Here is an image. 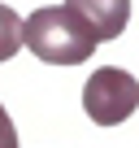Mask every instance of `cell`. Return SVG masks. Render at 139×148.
Masks as SVG:
<instances>
[{
  "instance_id": "6da1fadb",
  "label": "cell",
  "mask_w": 139,
  "mask_h": 148,
  "mask_svg": "<svg viewBox=\"0 0 139 148\" xmlns=\"http://www.w3.org/2000/svg\"><path fill=\"white\" fill-rule=\"evenodd\" d=\"M22 39L26 48L48 61V65H78L96 52V31L87 26L83 13H74L70 5H44L22 22Z\"/></svg>"
},
{
  "instance_id": "277c9868",
  "label": "cell",
  "mask_w": 139,
  "mask_h": 148,
  "mask_svg": "<svg viewBox=\"0 0 139 148\" xmlns=\"http://www.w3.org/2000/svg\"><path fill=\"white\" fill-rule=\"evenodd\" d=\"M22 22H26V18H18L9 5H0V61H9L18 48H26V39H22Z\"/></svg>"
},
{
  "instance_id": "7a4b0ae2",
  "label": "cell",
  "mask_w": 139,
  "mask_h": 148,
  "mask_svg": "<svg viewBox=\"0 0 139 148\" xmlns=\"http://www.w3.org/2000/svg\"><path fill=\"white\" fill-rule=\"evenodd\" d=\"M83 109L96 126H122L135 109H139V83L135 74L117 70V65H100L87 87H83Z\"/></svg>"
},
{
  "instance_id": "5b68a950",
  "label": "cell",
  "mask_w": 139,
  "mask_h": 148,
  "mask_svg": "<svg viewBox=\"0 0 139 148\" xmlns=\"http://www.w3.org/2000/svg\"><path fill=\"white\" fill-rule=\"evenodd\" d=\"M0 148H18V126H13L5 105H0Z\"/></svg>"
},
{
  "instance_id": "3957f363",
  "label": "cell",
  "mask_w": 139,
  "mask_h": 148,
  "mask_svg": "<svg viewBox=\"0 0 139 148\" xmlns=\"http://www.w3.org/2000/svg\"><path fill=\"white\" fill-rule=\"evenodd\" d=\"M74 13L87 18V26L96 31V39H117L130 22V0H65Z\"/></svg>"
}]
</instances>
